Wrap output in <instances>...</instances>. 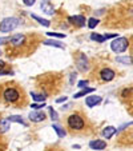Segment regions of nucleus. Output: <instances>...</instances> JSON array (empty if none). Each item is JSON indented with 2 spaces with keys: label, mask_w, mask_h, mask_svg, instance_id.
Here are the masks:
<instances>
[{
  "label": "nucleus",
  "mask_w": 133,
  "mask_h": 151,
  "mask_svg": "<svg viewBox=\"0 0 133 151\" xmlns=\"http://www.w3.org/2000/svg\"><path fill=\"white\" fill-rule=\"evenodd\" d=\"M31 107L33 110H40L41 107H46V103L44 102H40V103H33V104H31Z\"/></svg>",
  "instance_id": "393cba45"
},
{
  "label": "nucleus",
  "mask_w": 133,
  "mask_h": 151,
  "mask_svg": "<svg viewBox=\"0 0 133 151\" xmlns=\"http://www.w3.org/2000/svg\"><path fill=\"white\" fill-rule=\"evenodd\" d=\"M9 119L7 118V119H1L0 120V134H4V132H7L11 128V126H9Z\"/></svg>",
  "instance_id": "4468645a"
},
{
  "label": "nucleus",
  "mask_w": 133,
  "mask_h": 151,
  "mask_svg": "<svg viewBox=\"0 0 133 151\" xmlns=\"http://www.w3.org/2000/svg\"><path fill=\"white\" fill-rule=\"evenodd\" d=\"M52 128L55 130V132L57 134V137H59V138H64L65 135H67V132L64 131V128H61L59 124H53V126H52Z\"/></svg>",
  "instance_id": "6ab92c4d"
},
{
  "label": "nucleus",
  "mask_w": 133,
  "mask_h": 151,
  "mask_svg": "<svg viewBox=\"0 0 133 151\" xmlns=\"http://www.w3.org/2000/svg\"><path fill=\"white\" fill-rule=\"evenodd\" d=\"M101 103V96H97V95H92V96H88L85 99V104L88 107H95V106L100 104Z\"/></svg>",
  "instance_id": "9d476101"
},
{
  "label": "nucleus",
  "mask_w": 133,
  "mask_h": 151,
  "mask_svg": "<svg viewBox=\"0 0 133 151\" xmlns=\"http://www.w3.org/2000/svg\"><path fill=\"white\" fill-rule=\"evenodd\" d=\"M116 132H117V130L113 126H107V127L102 130V137H104L105 139H109V138H112Z\"/></svg>",
  "instance_id": "ddd939ff"
},
{
  "label": "nucleus",
  "mask_w": 133,
  "mask_h": 151,
  "mask_svg": "<svg viewBox=\"0 0 133 151\" xmlns=\"http://www.w3.org/2000/svg\"><path fill=\"white\" fill-rule=\"evenodd\" d=\"M97 24H99V20H97L96 17H91V19L88 20V27H89L91 29H93Z\"/></svg>",
  "instance_id": "4be33fe9"
},
{
  "label": "nucleus",
  "mask_w": 133,
  "mask_h": 151,
  "mask_svg": "<svg viewBox=\"0 0 133 151\" xmlns=\"http://www.w3.org/2000/svg\"><path fill=\"white\" fill-rule=\"evenodd\" d=\"M92 92H95V88H89V87H84V88L81 90V91H79L77 94H75V99H79V98L81 96H85V95L88 94H92Z\"/></svg>",
  "instance_id": "2eb2a0df"
},
{
  "label": "nucleus",
  "mask_w": 133,
  "mask_h": 151,
  "mask_svg": "<svg viewBox=\"0 0 133 151\" xmlns=\"http://www.w3.org/2000/svg\"><path fill=\"white\" fill-rule=\"evenodd\" d=\"M75 80H76V74H71V84H73Z\"/></svg>",
  "instance_id": "473e14b6"
},
{
  "label": "nucleus",
  "mask_w": 133,
  "mask_h": 151,
  "mask_svg": "<svg viewBox=\"0 0 133 151\" xmlns=\"http://www.w3.org/2000/svg\"><path fill=\"white\" fill-rule=\"evenodd\" d=\"M35 1H36V0H23V3L26 4L27 7H31V6H33V4H35Z\"/></svg>",
  "instance_id": "c85d7f7f"
},
{
  "label": "nucleus",
  "mask_w": 133,
  "mask_h": 151,
  "mask_svg": "<svg viewBox=\"0 0 133 151\" xmlns=\"http://www.w3.org/2000/svg\"><path fill=\"white\" fill-rule=\"evenodd\" d=\"M100 78H101L104 82H110V80L115 79V71L110 68H102L100 71Z\"/></svg>",
  "instance_id": "0eeeda50"
},
{
  "label": "nucleus",
  "mask_w": 133,
  "mask_h": 151,
  "mask_svg": "<svg viewBox=\"0 0 133 151\" xmlns=\"http://www.w3.org/2000/svg\"><path fill=\"white\" fill-rule=\"evenodd\" d=\"M6 42H9V37H0V44H4Z\"/></svg>",
  "instance_id": "7c9ffc66"
},
{
  "label": "nucleus",
  "mask_w": 133,
  "mask_h": 151,
  "mask_svg": "<svg viewBox=\"0 0 133 151\" xmlns=\"http://www.w3.org/2000/svg\"><path fill=\"white\" fill-rule=\"evenodd\" d=\"M77 86H79L80 88H84V87H87V86H88V80H80Z\"/></svg>",
  "instance_id": "cd10ccee"
},
{
  "label": "nucleus",
  "mask_w": 133,
  "mask_h": 151,
  "mask_svg": "<svg viewBox=\"0 0 133 151\" xmlns=\"http://www.w3.org/2000/svg\"><path fill=\"white\" fill-rule=\"evenodd\" d=\"M44 46H52V47H57V48H65V46L63 43L60 42H56V40H44L43 42Z\"/></svg>",
  "instance_id": "f3484780"
},
{
  "label": "nucleus",
  "mask_w": 133,
  "mask_h": 151,
  "mask_svg": "<svg viewBox=\"0 0 133 151\" xmlns=\"http://www.w3.org/2000/svg\"><path fill=\"white\" fill-rule=\"evenodd\" d=\"M89 147L92 148V150H104L105 147H107V142H104V140H91L89 142Z\"/></svg>",
  "instance_id": "9b49d317"
},
{
  "label": "nucleus",
  "mask_w": 133,
  "mask_h": 151,
  "mask_svg": "<svg viewBox=\"0 0 133 151\" xmlns=\"http://www.w3.org/2000/svg\"><path fill=\"white\" fill-rule=\"evenodd\" d=\"M68 126L72 128V130H83L85 126L84 119L81 118V115L79 114H72L71 116L68 118Z\"/></svg>",
  "instance_id": "20e7f679"
},
{
  "label": "nucleus",
  "mask_w": 133,
  "mask_h": 151,
  "mask_svg": "<svg viewBox=\"0 0 133 151\" xmlns=\"http://www.w3.org/2000/svg\"><path fill=\"white\" fill-rule=\"evenodd\" d=\"M6 63L4 62H0V75H6V74H9L8 71H6Z\"/></svg>",
  "instance_id": "a878e982"
},
{
  "label": "nucleus",
  "mask_w": 133,
  "mask_h": 151,
  "mask_svg": "<svg viewBox=\"0 0 133 151\" xmlns=\"http://www.w3.org/2000/svg\"><path fill=\"white\" fill-rule=\"evenodd\" d=\"M91 39L92 40H95V42H97V43H102V42H105V36H102V35H99V34H92L91 35Z\"/></svg>",
  "instance_id": "412c9836"
},
{
  "label": "nucleus",
  "mask_w": 133,
  "mask_h": 151,
  "mask_svg": "<svg viewBox=\"0 0 133 151\" xmlns=\"http://www.w3.org/2000/svg\"><path fill=\"white\" fill-rule=\"evenodd\" d=\"M8 119H9V122H15V123H19V124H23L24 127H27V126H28V124H27V122L21 116H20V115H11Z\"/></svg>",
  "instance_id": "dca6fc26"
},
{
  "label": "nucleus",
  "mask_w": 133,
  "mask_h": 151,
  "mask_svg": "<svg viewBox=\"0 0 133 151\" xmlns=\"http://www.w3.org/2000/svg\"><path fill=\"white\" fill-rule=\"evenodd\" d=\"M128 46H129V42H128L127 37H116L113 42L110 43V48H112L113 52H116V54L125 52Z\"/></svg>",
  "instance_id": "f257e3e1"
},
{
  "label": "nucleus",
  "mask_w": 133,
  "mask_h": 151,
  "mask_svg": "<svg viewBox=\"0 0 133 151\" xmlns=\"http://www.w3.org/2000/svg\"><path fill=\"white\" fill-rule=\"evenodd\" d=\"M20 24L19 19L16 17H6L0 22V32H11Z\"/></svg>",
  "instance_id": "f03ea898"
},
{
  "label": "nucleus",
  "mask_w": 133,
  "mask_h": 151,
  "mask_svg": "<svg viewBox=\"0 0 133 151\" xmlns=\"http://www.w3.org/2000/svg\"><path fill=\"white\" fill-rule=\"evenodd\" d=\"M20 92L17 88H15V87H7L6 90L3 91V98L6 102L8 103H16L17 100L20 99Z\"/></svg>",
  "instance_id": "7ed1b4c3"
},
{
  "label": "nucleus",
  "mask_w": 133,
  "mask_h": 151,
  "mask_svg": "<svg viewBox=\"0 0 133 151\" xmlns=\"http://www.w3.org/2000/svg\"><path fill=\"white\" fill-rule=\"evenodd\" d=\"M0 55H1V51H0Z\"/></svg>",
  "instance_id": "72a5a7b5"
},
{
  "label": "nucleus",
  "mask_w": 133,
  "mask_h": 151,
  "mask_svg": "<svg viewBox=\"0 0 133 151\" xmlns=\"http://www.w3.org/2000/svg\"><path fill=\"white\" fill-rule=\"evenodd\" d=\"M48 110H49V115H51V119L52 120H57V119H59V115H57V112L55 111L52 107H48Z\"/></svg>",
  "instance_id": "5701e85b"
},
{
  "label": "nucleus",
  "mask_w": 133,
  "mask_h": 151,
  "mask_svg": "<svg viewBox=\"0 0 133 151\" xmlns=\"http://www.w3.org/2000/svg\"><path fill=\"white\" fill-rule=\"evenodd\" d=\"M31 16H32V19H35L36 22H39L41 26H44V27H49V26H51V22H49V20L43 19V17L37 16V15H31Z\"/></svg>",
  "instance_id": "a211bd4d"
},
{
  "label": "nucleus",
  "mask_w": 133,
  "mask_h": 151,
  "mask_svg": "<svg viewBox=\"0 0 133 151\" xmlns=\"http://www.w3.org/2000/svg\"><path fill=\"white\" fill-rule=\"evenodd\" d=\"M119 63H125V64H130V59L129 58H117Z\"/></svg>",
  "instance_id": "bb28decb"
},
{
  "label": "nucleus",
  "mask_w": 133,
  "mask_h": 151,
  "mask_svg": "<svg viewBox=\"0 0 133 151\" xmlns=\"http://www.w3.org/2000/svg\"><path fill=\"white\" fill-rule=\"evenodd\" d=\"M31 96L33 100H36V102H44V100L47 99V96L44 94H36V92H31Z\"/></svg>",
  "instance_id": "aec40b11"
},
{
  "label": "nucleus",
  "mask_w": 133,
  "mask_h": 151,
  "mask_svg": "<svg viewBox=\"0 0 133 151\" xmlns=\"http://www.w3.org/2000/svg\"><path fill=\"white\" fill-rule=\"evenodd\" d=\"M9 42H11V44L14 47H20L26 43V36L21 35V34H16V35H14V36L9 37Z\"/></svg>",
  "instance_id": "423d86ee"
},
{
  "label": "nucleus",
  "mask_w": 133,
  "mask_h": 151,
  "mask_svg": "<svg viewBox=\"0 0 133 151\" xmlns=\"http://www.w3.org/2000/svg\"><path fill=\"white\" fill-rule=\"evenodd\" d=\"M68 22L77 27H83V26H85V22H87V20H85V17L83 16V15H75V16L68 17Z\"/></svg>",
  "instance_id": "6e6552de"
},
{
  "label": "nucleus",
  "mask_w": 133,
  "mask_h": 151,
  "mask_svg": "<svg viewBox=\"0 0 133 151\" xmlns=\"http://www.w3.org/2000/svg\"><path fill=\"white\" fill-rule=\"evenodd\" d=\"M104 36H105V39H110V37H117V34H107Z\"/></svg>",
  "instance_id": "c756f323"
},
{
  "label": "nucleus",
  "mask_w": 133,
  "mask_h": 151,
  "mask_svg": "<svg viewBox=\"0 0 133 151\" xmlns=\"http://www.w3.org/2000/svg\"><path fill=\"white\" fill-rule=\"evenodd\" d=\"M41 9L46 12L47 15H53L55 14V8L51 6L49 0H43L41 1Z\"/></svg>",
  "instance_id": "f8f14e48"
},
{
  "label": "nucleus",
  "mask_w": 133,
  "mask_h": 151,
  "mask_svg": "<svg viewBox=\"0 0 133 151\" xmlns=\"http://www.w3.org/2000/svg\"><path fill=\"white\" fill-rule=\"evenodd\" d=\"M67 99H68L67 96H63V98H59V99H56V102H57V103H63V102H65Z\"/></svg>",
  "instance_id": "2f4dec72"
},
{
  "label": "nucleus",
  "mask_w": 133,
  "mask_h": 151,
  "mask_svg": "<svg viewBox=\"0 0 133 151\" xmlns=\"http://www.w3.org/2000/svg\"><path fill=\"white\" fill-rule=\"evenodd\" d=\"M28 118L31 122L37 123V122H43V120L46 119V114L43 111H32V112H29Z\"/></svg>",
  "instance_id": "1a4fd4ad"
},
{
  "label": "nucleus",
  "mask_w": 133,
  "mask_h": 151,
  "mask_svg": "<svg viewBox=\"0 0 133 151\" xmlns=\"http://www.w3.org/2000/svg\"><path fill=\"white\" fill-rule=\"evenodd\" d=\"M76 64L80 71H87L89 68V63H88V59L84 54H79V56L76 59Z\"/></svg>",
  "instance_id": "39448f33"
},
{
  "label": "nucleus",
  "mask_w": 133,
  "mask_h": 151,
  "mask_svg": "<svg viewBox=\"0 0 133 151\" xmlns=\"http://www.w3.org/2000/svg\"><path fill=\"white\" fill-rule=\"evenodd\" d=\"M47 35L51 37H60V39L65 37V34H60V32H47Z\"/></svg>",
  "instance_id": "b1692460"
}]
</instances>
